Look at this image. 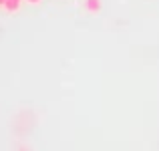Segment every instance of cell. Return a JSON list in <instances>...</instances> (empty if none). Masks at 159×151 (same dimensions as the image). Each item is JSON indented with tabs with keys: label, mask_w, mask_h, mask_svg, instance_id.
I'll use <instances>...</instances> for the list:
<instances>
[{
	"label": "cell",
	"mask_w": 159,
	"mask_h": 151,
	"mask_svg": "<svg viewBox=\"0 0 159 151\" xmlns=\"http://www.w3.org/2000/svg\"><path fill=\"white\" fill-rule=\"evenodd\" d=\"M20 4H22V0H6L4 2V10L6 12H18Z\"/></svg>",
	"instance_id": "2"
},
{
	"label": "cell",
	"mask_w": 159,
	"mask_h": 151,
	"mask_svg": "<svg viewBox=\"0 0 159 151\" xmlns=\"http://www.w3.org/2000/svg\"><path fill=\"white\" fill-rule=\"evenodd\" d=\"M4 2H6V0H0V6H4Z\"/></svg>",
	"instance_id": "4"
},
{
	"label": "cell",
	"mask_w": 159,
	"mask_h": 151,
	"mask_svg": "<svg viewBox=\"0 0 159 151\" xmlns=\"http://www.w3.org/2000/svg\"><path fill=\"white\" fill-rule=\"evenodd\" d=\"M26 2H28V4H39L40 0H26Z\"/></svg>",
	"instance_id": "3"
},
{
	"label": "cell",
	"mask_w": 159,
	"mask_h": 151,
	"mask_svg": "<svg viewBox=\"0 0 159 151\" xmlns=\"http://www.w3.org/2000/svg\"><path fill=\"white\" fill-rule=\"evenodd\" d=\"M85 8L91 14H97L101 10V0H85Z\"/></svg>",
	"instance_id": "1"
}]
</instances>
